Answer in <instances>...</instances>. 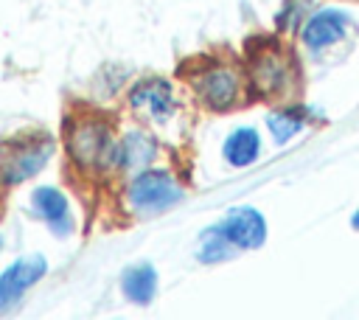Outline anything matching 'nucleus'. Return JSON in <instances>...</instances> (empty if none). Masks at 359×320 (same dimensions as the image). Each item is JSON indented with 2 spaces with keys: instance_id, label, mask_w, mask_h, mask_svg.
<instances>
[{
  "instance_id": "obj_1",
  "label": "nucleus",
  "mask_w": 359,
  "mask_h": 320,
  "mask_svg": "<svg viewBox=\"0 0 359 320\" xmlns=\"http://www.w3.org/2000/svg\"><path fill=\"white\" fill-rule=\"evenodd\" d=\"M65 152L84 180H107L118 163V135L112 121L98 109H76L65 118Z\"/></svg>"
},
{
  "instance_id": "obj_2",
  "label": "nucleus",
  "mask_w": 359,
  "mask_h": 320,
  "mask_svg": "<svg viewBox=\"0 0 359 320\" xmlns=\"http://www.w3.org/2000/svg\"><path fill=\"white\" fill-rule=\"evenodd\" d=\"M247 90L261 101L286 104L300 90V65L294 53L275 39H264L250 48L247 56Z\"/></svg>"
},
{
  "instance_id": "obj_3",
  "label": "nucleus",
  "mask_w": 359,
  "mask_h": 320,
  "mask_svg": "<svg viewBox=\"0 0 359 320\" xmlns=\"http://www.w3.org/2000/svg\"><path fill=\"white\" fill-rule=\"evenodd\" d=\"M185 199L182 180L165 166H149L123 177L118 188V208L129 219H151Z\"/></svg>"
},
{
  "instance_id": "obj_4",
  "label": "nucleus",
  "mask_w": 359,
  "mask_h": 320,
  "mask_svg": "<svg viewBox=\"0 0 359 320\" xmlns=\"http://www.w3.org/2000/svg\"><path fill=\"white\" fill-rule=\"evenodd\" d=\"M185 84L191 87L196 104L208 112H230L247 95V76L236 62L205 56L185 67Z\"/></svg>"
},
{
  "instance_id": "obj_5",
  "label": "nucleus",
  "mask_w": 359,
  "mask_h": 320,
  "mask_svg": "<svg viewBox=\"0 0 359 320\" xmlns=\"http://www.w3.org/2000/svg\"><path fill=\"white\" fill-rule=\"evenodd\" d=\"M126 107H129V112L140 115L149 124H168L180 112V98H177L174 84L168 79L143 76V79L129 84Z\"/></svg>"
},
{
  "instance_id": "obj_6",
  "label": "nucleus",
  "mask_w": 359,
  "mask_h": 320,
  "mask_svg": "<svg viewBox=\"0 0 359 320\" xmlns=\"http://www.w3.org/2000/svg\"><path fill=\"white\" fill-rule=\"evenodd\" d=\"M56 143L48 135H36V138H25L17 146L6 149V154L0 157V188H14L20 182L34 180L53 157Z\"/></svg>"
},
{
  "instance_id": "obj_7",
  "label": "nucleus",
  "mask_w": 359,
  "mask_h": 320,
  "mask_svg": "<svg viewBox=\"0 0 359 320\" xmlns=\"http://www.w3.org/2000/svg\"><path fill=\"white\" fill-rule=\"evenodd\" d=\"M353 34V20L348 11L337 8V6H325V8H314L309 11V17L303 20V25L297 28V39L309 53H325L337 45H342L348 36Z\"/></svg>"
},
{
  "instance_id": "obj_8",
  "label": "nucleus",
  "mask_w": 359,
  "mask_h": 320,
  "mask_svg": "<svg viewBox=\"0 0 359 320\" xmlns=\"http://www.w3.org/2000/svg\"><path fill=\"white\" fill-rule=\"evenodd\" d=\"M48 275V258L34 253V255H20L8 267L0 269V314L14 312L22 298Z\"/></svg>"
},
{
  "instance_id": "obj_9",
  "label": "nucleus",
  "mask_w": 359,
  "mask_h": 320,
  "mask_svg": "<svg viewBox=\"0 0 359 320\" xmlns=\"http://www.w3.org/2000/svg\"><path fill=\"white\" fill-rule=\"evenodd\" d=\"M222 227V233L230 239V244L238 250V253H247V250H258L266 244V236H269V227H266V216L252 208V205H236L224 213L222 222H216Z\"/></svg>"
},
{
  "instance_id": "obj_10",
  "label": "nucleus",
  "mask_w": 359,
  "mask_h": 320,
  "mask_svg": "<svg viewBox=\"0 0 359 320\" xmlns=\"http://www.w3.org/2000/svg\"><path fill=\"white\" fill-rule=\"evenodd\" d=\"M31 213L48 225V230L59 239H67L76 230V213L67 194L59 185H39L31 191Z\"/></svg>"
},
{
  "instance_id": "obj_11",
  "label": "nucleus",
  "mask_w": 359,
  "mask_h": 320,
  "mask_svg": "<svg viewBox=\"0 0 359 320\" xmlns=\"http://www.w3.org/2000/svg\"><path fill=\"white\" fill-rule=\"evenodd\" d=\"M160 157V140L143 129V126H132L126 132L118 135V163H115V174L126 177L135 174L140 168L154 166V160Z\"/></svg>"
},
{
  "instance_id": "obj_12",
  "label": "nucleus",
  "mask_w": 359,
  "mask_h": 320,
  "mask_svg": "<svg viewBox=\"0 0 359 320\" xmlns=\"http://www.w3.org/2000/svg\"><path fill=\"white\" fill-rule=\"evenodd\" d=\"M323 121H325V112L323 109H317L311 104H297V101L292 104V101H286V104L275 107L266 115V129H269L272 140L278 146H283L292 138H297L306 126H314V124H323Z\"/></svg>"
},
{
  "instance_id": "obj_13",
  "label": "nucleus",
  "mask_w": 359,
  "mask_h": 320,
  "mask_svg": "<svg viewBox=\"0 0 359 320\" xmlns=\"http://www.w3.org/2000/svg\"><path fill=\"white\" fill-rule=\"evenodd\" d=\"M264 152L261 132L255 126H236L222 140V157L230 168H250Z\"/></svg>"
},
{
  "instance_id": "obj_14",
  "label": "nucleus",
  "mask_w": 359,
  "mask_h": 320,
  "mask_svg": "<svg viewBox=\"0 0 359 320\" xmlns=\"http://www.w3.org/2000/svg\"><path fill=\"white\" fill-rule=\"evenodd\" d=\"M157 286H160V275L146 261L126 267L121 275V295L132 306H149L157 298Z\"/></svg>"
},
{
  "instance_id": "obj_15",
  "label": "nucleus",
  "mask_w": 359,
  "mask_h": 320,
  "mask_svg": "<svg viewBox=\"0 0 359 320\" xmlns=\"http://www.w3.org/2000/svg\"><path fill=\"white\" fill-rule=\"evenodd\" d=\"M238 250L230 244V239L222 233L219 225H210L199 233V244H196V261L199 264H222L230 261Z\"/></svg>"
},
{
  "instance_id": "obj_16",
  "label": "nucleus",
  "mask_w": 359,
  "mask_h": 320,
  "mask_svg": "<svg viewBox=\"0 0 359 320\" xmlns=\"http://www.w3.org/2000/svg\"><path fill=\"white\" fill-rule=\"evenodd\" d=\"M309 11H311V0H289V3L278 11V17H275L278 31H280V34L297 31V28L303 25V20L309 17Z\"/></svg>"
},
{
  "instance_id": "obj_17",
  "label": "nucleus",
  "mask_w": 359,
  "mask_h": 320,
  "mask_svg": "<svg viewBox=\"0 0 359 320\" xmlns=\"http://www.w3.org/2000/svg\"><path fill=\"white\" fill-rule=\"evenodd\" d=\"M351 227L359 230V205H356V211H353V216H351Z\"/></svg>"
},
{
  "instance_id": "obj_18",
  "label": "nucleus",
  "mask_w": 359,
  "mask_h": 320,
  "mask_svg": "<svg viewBox=\"0 0 359 320\" xmlns=\"http://www.w3.org/2000/svg\"><path fill=\"white\" fill-rule=\"evenodd\" d=\"M3 244H6V241H3V233H0V253H3Z\"/></svg>"
}]
</instances>
